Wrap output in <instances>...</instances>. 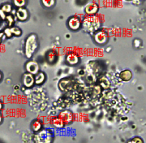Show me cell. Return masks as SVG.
<instances>
[{
    "label": "cell",
    "instance_id": "cell-1",
    "mask_svg": "<svg viewBox=\"0 0 146 143\" xmlns=\"http://www.w3.org/2000/svg\"><path fill=\"white\" fill-rule=\"evenodd\" d=\"M82 26L85 31L89 32L97 31L100 27V20L96 16L90 15L84 18L82 23Z\"/></svg>",
    "mask_w": 146,
    "mask_h": 143
},
{
    "label": "cell",
    "instance_id": "cell-2",
    "mask_svg": "<svg viewBox=\"0 0 146 143\" xmlns=\"http://www.w3.org/2000/svg\"><path fill=\"white\" fill-rule=\"evenodd\" d=\"M54 140V133L50 129H44L38 132L34 136L36 143H51Z\"/></svg>",
    "mask_w": 146,
    "mask_h": 143
},
{
    "label": "cell",
    "instance_id": "cell-3",
    "mask_svg": "<svg viewBox=\"0 0 146 143\" xmlns=\"http://www.w3.org/2000/svg\"><path fill=\"white\" fill-rule=\"evenodd\" d=\"M37 38L35 35H31L27 37V39L26 41L25 45V52L26 56L28 58H30L34 52L37 49Z\"/></svg>",
    "mask_w": 146,
    "mask_h": 143
},
{
    "label": "cell",
    "instance_id": "cell-4",
    "mask_svg": "<svg viewBox=\"0 0 146 143\" xmlns=\"http://www.w3.org/2000/svg\"><path fill=\"white\" fill-rule=\"evenodd\" d=\"M75 85V82L73 79L71 78H65L63 79L59 83V87L60 88L62 91H70L74 89Z\"/></svg>",
    "mask_w": 146,
    "mask_h": 143
},
{
    "label": "cell",
    "instance_id": "cell-5",
    "mask_svg": "<svg viewBox=\"0 0 146 143\" xmlns=\"http://www.w3.org/2000/svg\"><path fill=\"white\" fill-rule=\"evenodd\" d=\"M94 39L97 44H103L106 43L107 40H108V35L104 31L100 30V31H96L94 35Z\"/></svg>",
    "mask_w": 146,
    "mask_h": 143
},
{
    "label": "cell",
    "instance_id": "cell-6",
    "mask_svg": "<svg viewBox=\"0 0 146 143\" xmlns=\"http://www.w3.org/2000/svg\"><path fill=\"white\" fill-rule=\"evenodd\" d=\"M59 118L63 121L64 124H69V123L72 122V121L73 120L72 112L69 110H65L60 113Z\"/></svg>",
    "mask_w": 146,
    "mask_h": 143
},
{
    "label": "cell",
    "instance_id": "cell-7",
    "mask_svg": "<svg viewBox=\"0 0 146 143\" xmlns=\"http://www.w3.org/2000/svg\"><path fill=\"white\" fill-rule=\"evenodd\" d=\"M26 69L30 74H37L39 71V67L37 62L34 61H30L26 65Z\"/></svg>",
    "mask_w": 146,
    "mask_h": 143
},
{
    "label": "cell",
    "instance_id": "cell-8",
    "mask_svg": "<svg viewBox=\"0 0 146 143\" xmlns=\"http://www.w3.org/2000/svg\"><path fill=\"white\" fill-rule=\"evenodd\" d=\"M81 26V20L78 17H72L69 19V26L72 30H77Z\"/></svg>",
    "mask_w": 146,
    "mask_h": 143
},
{
    "label": "cell",
    "instance_id": "cell-9",
    "mask_svg": "<svg viewBox=\"0 0 146 143\" xmlns=\"http://www.w3.org/2000/svg\"><path fill=\"white\" fill-rule=\"evenodd\" d=\"M35 83V79H34L33 76L30 73H26L23 76V84L26 87H31L33 86Z\"/></svg>",
    "mask_w": 146,
    "mask_h": 143
},
{
    "label": "cell",
    "instance_id": "cell-10",
    "mask_svg": "<svg viewBox=\"0 0 146 143\" xmlns=\"http://www.w3.org/2000/svg\"><path fill=\"white\" fill-rule=\"evenodd\" d=\"M99 7L96 3H91V4L88 5L85 8V11L87 14L90 15H93L96 14L98 11Z\"/></svg>",
    "mask_w": 146,
    "mask_h": 143
},
{
    "label": "cell",
    "instance_id": "cell-11",
    "mask_svg": "<svg viewBox=\"0 0 146 143\" xmlns=\"http://www.w3.org/2000/svg\"><path fill=\"white\" fill-rule=\"evenodd\" d=\"M79 61L78 56L75 53H69L66 56V62L71 65H75L77 64Z\"/></svg>",
    "mask_w": 146,
    "mask_h": 143
},
{
    "label": "cell",
    "instance_id": "cell-12",
    "mask_svg": "<svg viewBox=\"0 0 146 143\" xmlns=\"http://www.w3.org/2000/svg\"><path fill=\"white\" fill-rule=\"evenodd\" d=\"M17 17L20 20H26L28 17V12L25 9H19L17 11Z\"/></svg>",
    "mask_w": 146,
    "mask_h": 143
},
{
    "label": "cell",
    "instance_id": "cell-13",
    "mask_svg": "<svg viewBox=\"0 0 146 143\" xmlns=\"http://www.w3.org/2000/svg\"><path fill=\"white\" fill-rule=\"evenodd\" d=\"M121 79L123 81H129L132 78V73L129 70H124L120 73Z\"/></svg>",
    "mask_w": 146,
    "mask_h": 143
},
{
    "label": "cell",
    "instance_id": "cell-14",
    "mask_svg": "<svg viewBox=\"0 0 146 143\" xmlns=\"http://www.w3.org/2000/svg\"><path fill=\"white\" fill-rule=\"evenodd\" d=\"M42 122L38 120L34 121L33 123L32 124V130L34 131V132H39L41 128H42Z\"/></svg>",
    "mask_w": 146,
    "mask_h": 143
},
{
    "label": "cell",
    "instance_id": "cell-15",
    "mask_svg": "<svg viewBox=\"0 0 146 143\" xmlns=\"http://www.w3.org/2000/svg\"><path fill=\"white\" fill-rule=\"evenodd\" d=\"M44 79H45V75H44V73H38V75L35 78V82H36V84H42V83H44Z\"/></svg>",
    "mask_w": 146,
    "mask_h": 143
},
{
    "label": "cell",
    "instance_id": "cell-16",
    "mask_svg": "<svg viewBox=\"0 0 146 143\" xmlns=\"http://www.w3.org/2000/svg\"><path fill=\"white\" fill-rule=\"evenodd\" d=\"M99 83H100V85L102 88H104V89L109 88V85H110L109 81L104 77H101L100 79V80H99Z\"/></svg>",
    "mask_w": 146,
    "mask_h": 143
},
{
    "label": "cell",
    "instance_id": "cell-17",
    "mask_svg": "<svg viewBox=\"0 0 146 143\" xmlns=\"http://www.w3.org/2000/svg\"><path fill=\"white\" fill-rule=\"evenodd\" d=\"M53 125H54L56 127H63L64 126V123L62 120H61L60 118H55L54 119L53 121Z\"/></svg>",
    "mask_w": 146,
    "mask_h": 143
},
{
    "label": "cell",
    "instance_id": "cell-18",
    "mask_svg": "<svg viewBox=\"0 0 146 143\" xmlns=\"http://www.w3.org/2000/svg\"><path fill=\"white\" fill-rule=\"evenodd\" d=\"M9 30H10V32L11 35L14 34L15 35L17 36H19L21 35V30L19 28H17V27H14V28L9 29Z\"/></svg>",
    "mask_w": 146,
    "mask_h": 143
},
{
    "label": "cell",
    "instance_id": "cell-19",
    "mask_svg": "<svg viewBox=\"0 0 146 143\" xmlns=\"http://www.w3.org/2000/svg\"><path fill=\"white\" fill-rule=\"evenodd\" d=\"M0 10H2V12L4 13V14H5V13H9L11 10V6L9 4L4 5Z\"/></svg>",
    "mask_w": 146,
    "mask_h": 143
},
{
    "label": "cell",
    "instance_id": "cell-20",
    "mask_svg": "<svg viewBox=\"0 0 146 143\" xmlns=\"http://www.w3.org/2000/svg\"><path fill=\"white\" fill-rule=\"evenodd\" d=\"M47 58H48L50 62H52L53 61L56 59V53H54V52H49L48 56H47Z\"/></svg>",
    "mask_w": 146,
    "mask_h": 143
},
{
    "label": "cell",
    "instance_id": "cell-21",
    "mask_svg": "<svg viewBox=\"0 0 146 143\" xmlns=\"http://www.w3.org/2000/svg\"><path fill=\"white\" fill-rule=\"evenodd\" d=\"M128 143H144L143 140H142L140 137H135L133 139H131L130 141L128 142Z\"/></svg>",
    "mask_w": 146,
    "mask_h": 143
},
{
    "label": "cell",
    "instance_id": "cell-22",
    "mask_svg": "<svg viewBox=\"0 0 146 143\" xmlns=\"http://www.w3.org/2000/svg\"><path fill=\"white\" fill-rule=\"evenodd\" d=\"M15 5H16V6L18 7H22L24 5V4L26 3L25 1H23V0H17V1H15L14 2Z\"/></svg>",
    "mask_w": 146,
    "mask_h": 143
},
{
    "label": "cell",
    "instance_id": "cell-23",
    "mask_svg": "<svg viewBox=\"0 0 146 143\" xmlns=\"http://www.w3.org/2000/svg\"><path fill=\"white\" fill-rule=\"evenodd\" d=\"M42 2L44 3L46 7H50L54 4L55 2L54 1H52V0H48V1H43Z\"/></svg>",
    "mask_w": 146,
    "mask_h": 143
},
{
    "label": "cell",
    "instance_id": "cell-24",
    "mask_svg": "<svg viewBox=\"0 0 146 143\" xmlns=\"http://www.w3.org/2000/svg\"><path fill=\"white\" fill-rule=\"evenodd\" d=\"M6 20H7V22L9 23V26H11L12 25V23H14V19H13L12 16H11V15H9V16H7Z\"/></svg>",
    "mask_w": 146,
    "mask_h": 143
},
{
    "label": "cell",
    "instance_id": "cell-25",
    "mask_svg": "<svg viewBox=\"0 0 146 143\" xmlns=\"http://www.w3.org/2000/svg\"><path fill=\"white\" fill-rule=\"evenodd\" d=\"M2 35H3V34H2V33H0V42H1V40H2Z\"/></svg>",
    "mask_w": 146,
    "mask_h": 143
},
{
    "label": "cell",
    "instance_id": "cell-26",
    "mask_svg": "<svg viewBox=\"0 0 146 143\" xmlns=\"http://www.w3.org/2000/svg\"><path fill=\"white\" fill-rule=\"evenodd\" d=\"M2 104L1 103V101H0V110H2Z\"/></svg>",
    "mask_w": 146,
    "mask_h": 143
},
{
    "label": "cell",
    "instance_id": "cell-27",
    "mask_svg": "<svg viewBox=\"0 0 146 143\" xmlns=\"http://www.w3.org/2000/svg\"><path fill=\"white\" fill-rule=\"evenodd\" d=\"M2 122V116H1V115H0V123Z\"/></svg>",
    "mask_w": 146,
    "mask_h": 143
},
{
    "label": "cell",
    "instance_id": "cell-28",
    "mask_svg": "<svg viewBox=\"0 0 146 143\" xmlns=\"http://www.w3.org/2000/svg\"><path fill=\"white\" fill-rule=\"evenodd\" d=\"M1 79H2V73H0V80H1Z\"/></svg>",
    "mask_w": 146,
    "mask_h": 143
}]
</instances>
